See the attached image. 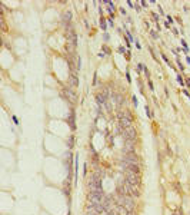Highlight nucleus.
Masks as SVG:
<instances>
[{"label":"nucleus","mask_w":190,"mask_h":215,"mask_svg":"<svg viewBox=\"0 0 190 215\" xmlns=\"http://www.w3.org/2000/svg\"><path fill=\"white\" fill-rule=\"evenodd\" d=\"M122 136H123L124 142H126V141L136 142V139H137V131H136L133 126H130V128H127V129H124V131L122 132Z\"/></svg>","instance_id":"2"},{"label":"nucleus","mask_w":190,"mask_h":215,"mask_svg":"<svg viewBox=\"0 0 190 215\" xmlns=\"http://www.w3.org/2000/svg\"><path fill=\"white\" fill-rule=\"evenodd\" d=\"M146 115H147L149 118H153V113L150 112V109H149V106H146Z\"/></svg>","instance_id":"14"},{"label":"nucleus","mask_w":190,"mask_h":215,"mask_svg":"<svg viewBox=\"0 0 190 215\" xmlns=\"http://www.w3.org/2000/svg\"><path fill=\"white\" fill-rule=\"evenodd\" d=\"M67 122H69V125H70L72 129H76V125H74V110H73V109H72V112H70V115H69Z\"/></svg>","instance_id":"7"},{"label":"nucleus","mask_w":190,"mask_h":215,"mask_svg":"<svg viewBox=\"0 0 190 215\" xmlns=\"http://www.w3.org/2000/svg\"><path fill=\"white\" fill-rule=\"evenodd\" d=\"M103 39H104V40H106V42H107V40H109V39H110V37H109V34H107V33H104V34H103Z\"/></svg>","instance_id":"23"},{"label":"nucleus","mask_w":190,"mask_h":215,"mask_svg":"<svg viewBox=\"0 0 190 215\" xmlns=\"http://www.w3.org/2000/svg\"><path fill=\"white\" fill-rule=\"evenodd\" d=\"M100 27H102L103 30H106V29H107V26H106V19H103V17L100 19Z\"/></svg>","instance_id":"13"},{"label":"nucleus","mask_w":190,"mask_h":215,"mask_svg":"<svg viewBox=\"0 0 190 215\" xmlns=\"http://www.w3.org/2000/svg\"><path fill=\"white\" fill-rule=\"evenodd\" d=\"M150 34H152V36H153L154 39H159V34L156 33V30H150Z\"/></svg>","instance_id":"15"},{"label":"nucleus","mask_w":190,"mask_h":215,"mask_svg":"<svg viewBox=\"0 0 190 215\" xmlns=\"http://www.w3.org/2000/svg\"><path fill=\"white\" fill-rule=\"evenodd\" d=\"M162 57H163V59H164V62H166V63H167V65H170V60H169V59H167V56H166V55H162Z\"/></svg>","instance_id":"19"},{"label":"nucleus","mask_w":190,"mask_h":215,"mask_svg":"<svg viewBox=\"0 0 190 215\" xmlns=\"http://www.w3.org/2000/svg\"><path fill=\"white\" fill-rule=\"evenodd\" d=\"M124 143H126V145L123 146L124 155H127V154H134V151H136V143H134V142H130V141H126Z\"/></svg>","instance_id":"6"},{"label":"nucleus","mask_w":190,"mask_h":215,"mask_svg":"<svg viewBox=\"0 0 190 215\" xmlns=\"http://www.w3.org/2000/svg\"><path fill=\"white\" fill-rule=\"evenodd\" d=\"M70 83H72V86H79V80L74 73H70Z\"/></svg>","instance_id":"10"},{"label":"nucleus","mask_w":190,"mask_h":215,"mask_svg":"<svg viewBox=\"0 0 190 215\" xmlns=\"http://www.w3.org/2000/svg\"><path fill=\"white\" fill-rule=\"evenodd\" d=\"M126 181H127V184H130V185L140 187V175H136V174L127 172V175H126Z\"/></svg>","instance_id":"3"},{"label":"nucleus","mask_w":190,"mask_h":215,"mask_svg":"<svg viewBox=\"0 0 190 215\" xmlns=\"http://www.w3.org/2000/svg\"><path fill=\"white\" fill-rule=\"evenodd\" d=\"M117 116H119V119H122V118H130V119H132V115H130V110H120Z\"/></svg>","instance_id":"9"},{"label":"nucleus","mask_w":190,"mask_h":215,"mask_svg":"<svg viewBox=\"0 0 190 215\" xmlns=\"http://www.w3.org/2000/svg\"><path fill=\"white\" fill-rule=\"evenodd\" d=\"M147 83H149V88H150V90H154V89H153V82H152L150 79L147 80Z\"/></svg>","instance_id":"20"},{"label":"nucleus","mask_w":190,"mask_h":215,"mask_svg":"<svg viewBox=\"0 0 190 215\" xmlns=\"http://www.w3.org/2000/svg\"><path fill=\"white\" fill-rule=\"evenodd\" d=\"M70 19H72V11H66L64 16H63V20L67 22V23H70Z\"/></svg>","instance_id":"11"},{"label":"nucleus","mask_w":190,"mask_h":215,"mask_svg":"<svg viewBox=\"0 0 190 215\" xmlns=\"http://www.w3.org/2000/svg\"><path fill=\"white\" fill-rule=\"evenodd\" d=\"M122 161H124L127 164H137V165L140 164V159H139V156L136 154H127V155H124V158Z\"/></svg>","instance_id":"5"},{"label":"nucleus","mask_w":190,"mask_h":215,"mask_svg":"<svg viewBox=\"0 0 190 215\" xmlns=\"http://www.w3.org/2000/svg\"><path fill=\"white\" fill-rule=\"evenodd\" d=\"M177 82H179L180 85H183V79H182V76H177Z\"/></svg>","instance_id":"24"},{"label":"nucleus","mask_w":190,"mask_h":215,"mask_svg":"<svg viewBox=\"0 0 190 215\" xmlns=\"http://www.w3.org/2000/svg\"><path fill=\"white\" fill-rule=\"evenodd\" d=\"M137 70H139V72H140V70H144V65H143V63H139V65H137Z\"/></svg>","instance_id":"16"},{"label":"nucleus","mask_w":190,"mask_h":215,"mask_svg":"<svg viewBox=\"0 0 190 215\" xmlns=\"http://www.w3.org/2000/svg\"><path fill=\"white\" fill-rule=\"evenodd\" d=\"M104 198H106V195H104L103 189H93L89 194V202H92L94 205L96 204H102L104 201Z\"/></svg>","instance_id":"1"},{"label":"nucleus","mask_w":190,"mask_h":215,"mask_svg":"<svg viewBox=\"0 0 190 215\" xmlns=\"http://www.w3.org/2000/svg\"><path fill=\"white\" fill-rule=\"evenodd\" d=\"M140 4H142L143 7H146V6H147V3H146V1H140Z\"/></svg>","instance_id":"25"},{"label":"nucleus","mask_w":190,"mask_h":215,"mask_svg":"<svg viewBox=\"0 0 190 215\" xmlns=\"http://www.w3.org/2000/svg\"><path fill=\"white\" fill-rule=\"evenodd\" d=\"M153 19H154V22H159V16L156 13H153Z\"/></svg>","instance_id":"22"},{"label":"nucleus","mask_w":190,"mask_h":215,"mask_svg":"<svg viewBox=\"0 0 190 215\" xmlns=\"http://www.w3.org/2000/svg\"><path fill=\"white\" fill-rule=\"evenodd\" d=\"M133 105H134V106H137V105H139V102H137V98H136V96H133Z\"/></svg>","instance_id":"21"},{"label":"nucleus","mask_w":190,"mask_h":215,"mask_svg":"<svg viewBox=\"0 0 190 215\" xmlns=\"http://www.w3.org/2000/svg\"><path fill=\"white\" fill-rule=\"evenodd\" d=\"M96 99H97V103H99V105H106V102H107V99L103 96V93H97Z\"/></svg>","instance_id":"8"},{"label":"nucleus","mask_w":190,"mask_h":215,"mask_svg":"<svg viewBox=\"0 0 190 215\" xmlns=\"http://www.w3.org/2000/svg\"><path fill=\"white\" fill-rule=\"evenodd\" d=\"M102 49H103V50H104V52H106V53H107V55H109V53H110V49H109V47H107V46H102Z\"/></svg>","instance_id":"18"},{"label":"nucleus","mask_w":190,"mask_h":215,"mask_svg":"<svg viewBox=\"0 0 190 215\" xmlns=\"http://www.w3.org/2000/svg\"><path fill=\"white\" fill-rule=\"evenodd\" d=\"M73 143H74V138L70 135V136H69V141H67V148L72 149V148H73Z\"/></svg>","instance_id":"12"},{"label":"nucleus","mask_w":190,"mask_h":215,"mask_svg":"<svg viewBox=\"0 0 190 215\" xmlns=\"http://www.w3.org/2000/svg\"><path fill=\"white\" fill-rule=\"evenodd\" d=\"M11 121L14 122V125H19V119H17V118H16L14 115H11Z\"/></svg>","instance_id":"17"},{"label":"nucleus","mask_w":190,"mask_h":215,"mask_svg":"<svg viewBox=\"0 0 190 215\" xmlns=\"http://www.w3.org/2000/svg\"><path fill=\"white\" fill-rule=\"evenodd\" d=\"M122 164H123V166L127 169V172L140 175V165H137V164H127V162H124V161H122Z\"/></svg>","instance_id":"4"},{"label":"nucleus","mask_w":190,"mask_h":215,"mask_svg":"<svg viewBox=\"0 0 190 215\" xmlns=\"http://www.w3.org/2000/svg\"><path fill=\"white\" fill-rule=\"evenodd\" d=\"M187 83H189V86H190V79H187Z\"/></svg>","instance_id":"26"}]
</instances>
